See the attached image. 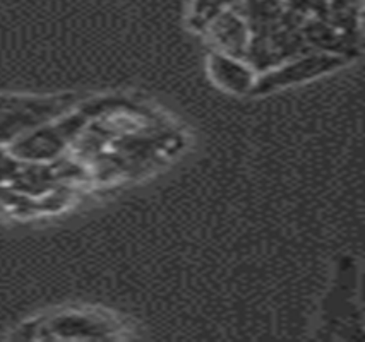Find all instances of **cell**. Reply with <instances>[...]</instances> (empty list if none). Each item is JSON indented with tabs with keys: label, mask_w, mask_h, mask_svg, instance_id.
<instances>
[{
	"label": "cell",
	"mask_w": 365,
	"mask_h": 342,
	"mask_svg": "<svg viewBox=\"0 0 365 342\" xmlns=\"http://www.w3.org/2000/svg\"><path fill=\"white\" fill-rule=\"evenodd\" d=\"M40 331H50L43 339H110L120 324L108 315L89 311H66L41 320Z\"/></svg>",
	"instance_id": "1"
},
{
	"label": "cell",
	"mask_w": 365,
	"mask_h": 342,
	"mask_svg": "<svg viewBox=\"0 0 365 342\" xmlns=\"http://www.w3.org/2000/svg\"><path fill=\"white\" fill-rule=\"evenodd\" d=\"M343 58L338 55H314V57L300 58L299 62L288 63L282 69L273 70V73L262 75L261 79H256L252 92L250 95H266V92L279 90V87L292 86V84L309 81V79L317 78L329 70L338 69L343 65Z\"/></svg>",
	"instance_id": "2"
},
{
	"label": "cell",
	"mask_w": 365,
	"mask_h": 342,
	"mask_svg": "<svg viewBox=\"0 0 365 342\" xmlns=\"http://www.w3.org/2000/svg\"><path fill=\"white\" fill-rule=\"evenodd\" d=\"M210 74L215 84L233 95H250L256 84V73L247 63L227 53H213L210 58Z\"/></svg>",
	"instance_id": "3"
}]
</instances>
